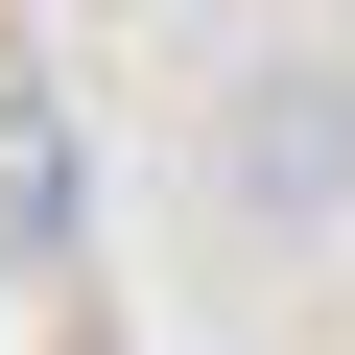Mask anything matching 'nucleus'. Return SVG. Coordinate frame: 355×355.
<instances>
[{
    "mask_svg": "<svg viewBox=\"0 0 355 355\" xmlns=\"http://www.w3.org/2000/svg\"><path fill=\"white\" fill-rule=\"evenodd\" d=\"M308 24H331V0H308Z\"/></svg>",
    "mask_w": 355,
    "mask_h": 355,
    "instance_id": "2",
    "label": "nucleus"
},
{
    "mask_svg": "<svg viewBox=\"0 0 355 355\" xmlns=\"http://www.w3.org/2000/svg\"><path fill=\"white\" fill-rule=\"evenodd\" d=\"M214 190L261 237H355V48H284V71L214 95Z\"/></svg>",
    "mask_w": 355,
    "mask_h": 355,
    "instance_id": "1",
    "label": "nucleus"
}]
</instances>
